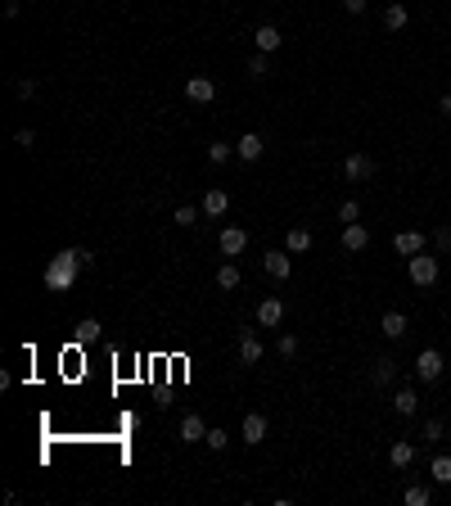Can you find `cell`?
Here are the masks:
<instances>
[{"mask_svg":"<svg viewBox=\"0 0 451 506\" xmlns=\"http://www.w3.org/2000/svg\"><path fill=\"white\" fill-rule=\"evenodd\" d=\"M77 271H82V249H63V253H54L50 262H45L41 285H45L50 294H63V290H72Z\"/></svg>","mask_w":451,"mask_h":506,"instance_id":"cell-1","label":"cell"},{"mask_svg":"<svg viewBox=\"0 0 451 506\" xmlns=\"http://www.w3.org/2000/svg\"><path fill=\"white\" fill-rule=\"evenodd\" d=\"M406 271H411V281H415L420 290H429V285H438V258L434 253H415L406 262Z\"/></svg>","mask_w":451,"mask_h":506,"instance_id":"cell-2","label":"cell"},{"mask_svg":"<svg viewBox=\"0 0 451 506\" xmlns=\"http://www.w3.org/2000/svg\"><path fill=\"white\" fill-rule=\"evenodd\" d=\"M443 366H447V357H443L438 348H425V352L415 357V375L425 380V385H434V380L443 375Z\"/></svg>","mask_w":451,"mask_h":506,"instance_id":"cell-3","label":"cell"},{"mask_svg":"<svg viewBox=\"0 0 451 506\" xmlns=\"http://www.w3.org/2000/svg\"><path fill=\"white\" fill-rule=\"evenodd\" d=\"M280 321H284V299H280V294H271V299H262V303H257V326L280 330Z\"/></svg>","mask_w":451,"mask_h":506,"instance_id":"cell-4","label":"cell"},{"mask_svg":"<svg viewBox=\"0 0 451 506\" xmlns=\"http://www.w3.org/2000/svg\"><path fill=\"white\" fill-rule=\"evenodd\" d=\"M262 267H266V276H271V281H289L293 276V262H289V249H271V253H262Z\"/></svg>","mask_w":451,"mask_h":506,"instance_id":"cell-5","label":"cell"},{"mask_svg":"<svg viewBox=\"0 0 451 506\" xmlns=\"http://www.w3.org/2000/svg\"><path fill=\"white\" fill-rule=\"evenodd\" d=\"M343 177H348V181H370V177H375V158H370V154H348V158H343Z\"/></svg>","mask_w":451,"mask_h":506,"instance_id":"cell-6","label":"cell"},{"mask_svg":"<svg viewBox=\"0 0 451 506\" xmlns=\"http://www.w3.org/2000/svg\"><path fill=\"white\" fill-rule=\"evenodd\" d=\"M185 100L190 104H213L217 100V82L213 77H190L185 82Z\"/></svg>","mask_w":451,"mask_h":506,"instance_id":"cell-7","label":"cell"},{"mask_svg":"<svg viewBox=\"0 0 451 506\" xmlns=\"http://www.w3.org/2000/svg\"><path fill=\"white\" fill-rule=\"evenodd\" d=\"M176 434H181V443H204V438H208L204 416H194V412H190V416H181V429H176Z\"/></svg>","mask_w":451,"mask_h":506,"instance_id":"cell-8","label":"cell"},{"mask_svg":"<svg viewBox=\"0 0 451 506\" xmlns=\"http://www.w3.org/2000/svg\"><path fill=\"white\" fill-rule=\"evenodd\" d=\"M262 149H266V140L257 136V131H244V136L235 140V154L244 158V163H253V158H262Z\"/></svg>","mask_w":451,"mask_h":506,"instance_id":"cell-9","label":"cell"},{"mask_svg":"<svg viewBox=\"0 0 451 506\" xmlns=\"http://www.w3.org/2000/svg\"><path fill=\"white\" fill-rule=\"evenodd\" d=\"M217 244H222L226 258H239V253H244V244H248V231H244V226H226Z\"/></svg>","mask_w":451,"mask_h":506,"instance_id":"cell-10","label":"cell"},{"mask_svg":"<svg viewBox=\"0 0 451 506\" xmlns=\"http://www.w3.org/2000/svg\"><path fill=\"white\" fill-rule=\"evenodd\" d=\"M253 41H257V50H262V54H275L284 36H280V27H275V23H262V27L253 32Z\"/></svg>","mask_w":451,"mask_h":506,"instance_id":"cell-11","label":"cell"},{"mask_svg":"<svg viewBox=\"0 0 451 506\" xmlns=\"http://www.w3.org/2000/svg\"><path fill=\"white\" fill-rule=\"evenodd\" d=\"M266 429H271V425H266V416H262V412H248V416H244V443H248V447L262 443Z\"/></svg>","mask_w":451,"mask_h":506,"instance_id":"cell-12","label":"cell"},{"mask_svg":"<svg viewBox=\"0 0 451 506\" xmlns=\"http://www.w3.org/2000/svg\"><path fill=\"white\" fill-rule=\"evenodd\" d=\"M366 244H370V231H366V226H361V222L343 226V249H348V253H361V249H366Z\"/></svg>","mask_w":451,"mask_h":506,"instance_id":"cell-13","label":"cell"},{"mask_svg":"<svg viewBox=\"0 0 451 506\" xmlns=\"http://www.w3.org/2000/svg\"><path fill=\"white\" fill-rule=\"evenodd\" d=\"M239 362H244V366L262 362V339H257L253 330H244V335H239Z\"/></svg>","mask_w":451,"mask_h":506,"instance_id":"cell-14","label":"cell"},{"mask_svg":"<svg viewBox=\"0 0 451 506\" xmlns=\"http://www.w3.org/2000/svg\"><path fill=\"white\" fill-rule=\"evenodd\" d=\"M392 249L406 253V258H415L420 249H425V235H420V231H397V235H392Z\"/></svg>","mask_w":451,"mask_h":506,"instance_id":"cell-15","label":"cell"},{"mask_svg":"<svg viewBox=\"0 0 451 506\" xmlns=\"http://www.w3.org/2000/svg\"><path fill=\"white\" fill-rule=\"evenodd\" d=\"M199 208H204V217H222L226 208H230V195H226V190H208Z\"/></svg>","mask_w":451,"mask_h":506,"instance_id":"cell-16","label":"cell"},{"mask_svg":"<svg viewBox=\"0 0 451 506\" xmlns=\"http://www.w3.org/2000/svg\"><path fill=\"white\" fill-rule=\"evenodd\" d=\"M392 412H397V416H415L420 412L415 389H397V394H392Z\"/></svg>","mask_w":451,"mask_h":506,"instance_id":"cell-17","label":"cell"},{"mask_svg":"<svg viewBox=\"0 0 451 506\" xmlns=\"http://www.w3.org/2000/svg\"><path fill=\"white\" fill-rule=\"evenodd\" d=\"M379 326H383V335H388V339H402V335H406V312H383V321H379Z\"/></svg>","mask_w":451,"mask_h":506,"instance_id":"cell-18","label":"cell"},{"mask_svg":"<svg viewBox=\"0 0 451 506\" xmlns=\"http://www.w3.org/2000/svg\"><path fill=\"white\" fill-rule=\"evenodd\" d=\"M284 249L289 253H307L312 249V231H307V226H293V231L284 235Z\"/></svg>","mask_w":451,"mask_h":506,"instance_id":"cell-19","label":"cell"},{"mask_svg":"<svg viewBox=\"0 0 451 506\" xmlns=\"http://www.w3.org/2000/svg\"><path fill=\"white\" fill-rule=\"evenodd\" d=\"M370 380H375V385H392V380H397V362H392V357H379L375 366H370Z\"/></svg>","mask_w":451,"mask_h":506,"instance_id":"cell-20","label":"cell"},{"mask_svg":"<svg viewBox=\"0 0 451 506\" xmlns=\"http://www.w3.org/2000/svg\"><path fill=\"white\" fill-rule=\"evenodd\" d=\"M406 23H411L406 5H388V9H383V27H388V32H402Z\"/></svg>","mask_w":451,"mask_h":506,"instance_id":"cell-21","label":"cell"},{"mask_svg":"<svg viewBox=\"0 0 451 506\" xmlns=\"http://www.w3.org/2000/svg\"><path fill=\"white\" fill-rule=\"evenodd\" d=\"M388 461L402 470V466H411V461H415V447H411L406 438H402V443H392V447H388Z\"/></svg>","mask_w":451,"mask_h":506,"instance_id":"cell-22","label":"cell"},{"mask_svg":"<svg viewBox=\"0 0 451 506\" xmlns=\"http://www.w3.org/2000/svg\"><path fill=\"white\" fill-rule=\"evenodd\" d=\"M217 290H239V267L235 262L217 267Z\"/></svg>","mask_w":451,"mask_h":506,"instance_id":"cell-23","label":"cell"},{"mask_svg":"<svg viewBox=\"0 0 451 506\" xmlns=\"http://www.w3.org/2000/svg\"><path fill=\"white\" fill-rule=\"evenodd\" d=\"M429 475H434V484H451V456H434Z\"/></svg>","mask_w":451,"mask_h":506,"instance_id":"cell-24","label":"cell"},{"mask_svg":"<svg viewBox=\"0 0 451 506\" xmlns=\"http://www.w3.org/2000/svg\"><path fill=\"white\" fill-rule=\"evenodd\" d=\"M199 217H204V208H194V204H181L176 213H171V222H176V226H194Z\"/></svg>","mask_w":451,"mask_h":506,"instance_id":"cell-25","label":"cell"},{"mask_svg":"<svg viewBox=\"0 0 451 506\" xmlns=\"http://www.w3.org/2000/svg\"><path fill=\"white\" fill-rule=\"evenodd\" d=\"M266 73H271V54H262V50H257L253 59H248V77H257V82H262Z\"/></svg>","mask_w":451,"mask_h":506,"instance_id":"cell-26","label":"cell"},{"mask_svg":"<svg viewBox=\"0 0 451 506\" xmlns=\"http://www.w3.org/2000/svg\"><path fill=\"white\" fill-rule=\"evenodd\" d=\"M230 154H235V145H226V140H213V145H208V163H226Z\"/></svg>","mask_w":451,"mask_h":506,"instance_id":"cell-27","label":"cell"},{"mask_svg":"<svg viewBox=\"0 0 451 506\" xmlns=\"http://www.w3.org/2000/svg\"><path fill=\"white\" fill-rule=\"evenodd\" d=\"M357 217H361V204H357V199H343V204H339V222H343V226H352Z\"/></svg>","mask_w":451,"mask_h":506,"instance_id":"cell-28","label":"cell"},{"mask_svg":"<svg viewBox=\"0 0 451 506\" xmlns=\"http://www.w3.org/2000/svg\"><path fill=\"white\" fill-rule=\"evenodd\" d=\"M100 335V321H77V343H95Z\"/></svg>","mask_w":451,"mask_h":506,"instance_id":"cell-29","label":"cell"},{"mask_svg":"<svg viewBox=\"0 0 451 506\" xmlns=\"http://www.w3.org/2000/svg\"><path fill=\"white\" fill-rule=\"evenodd\" d=\"M208 447H213V452H226V447H230V434H226V429H208Z\"/></svg>","mask_w":451,"mask_h":506,"instance_id":"cell-30","label":"cell"},{"mask_svg":"<svg viewBox=\"0 0 451 506\" xmlns=\"http://www.w3.org/2000/svg\"><path fill=\"white\" fill-rule=\"evenodd\" d=\"M275 352H280V357H293V352H298V335H280L275 339Z\"/></svg>","mask_w":451,"mask_h":506,"instance_id":"cell-31","label":"cell"},{"mask_svg":"<svg viewBox=\"0 0 451 506\" xmlns=\"http://www.w3.org/2000/svg\"><path fill=\"white\" fill-rule=\"evenodd\" d=\"M406 506H429V489L411 484V489H406Z\"/></svg>","mask_w":451,"mask_h":506,"instance_id":"cell-32","label":"cell"},{"mask_svg":"<svg viewBox=\"0 0 451 506\" xmlns=\"http://www.w3.org/2000/svg\"><path fill=\"white\" fill-rule=\"evenodd\" d=\"M14 145H18V149H32V145H36V131H27V127L14 131Z\"/></svg>","mask_w":451,"mask_h":506,"instance_id":"cell-33","label":"cell"},{"mask_svg":"<svg viewBox=\"0 0 451 506\" xmlns=\"http://www.w3.org/2000/svg\"><path fill=\"white\" fill-rule=\"evenodd\" d=\"M443 438V421H425V443H438Z\"/></svg>","mask_w":451,"mask_h":506,"instance_id":"cell-34","label":"cell"},{"mask_svg":"<svg viewBox=\"0 0 451 506\" xmlns=\"http://www.w3.org/2000/svg\"><path fill=\"white\" fill-rule=\"evenodd\" d=\"M14 91H18V100H32V95H36V82H32V77H23V82L14 86Z\"/></svg>","mask_w":451,"mask_h":506,"instance_id":"cell-35","label":"cell"},{"mask_svg":"<svg viewBox=\"0 0 451 506\" xmlns=\"http://www.w3.org/2000/svg\"><path fill=\"white\" fill-rule=\"evenodd\" d=\"M434 240H438V249H451V226H443V231H438Z\"/></svg>","mask_w":451,"mask_h":506,"instance_id":"cell-36","label":"cell"},{"mask_svg":"<svg viewBox=\"0 0 451 506\" xmlns=\"http://www.w3.org/2000/svg\"><path fill=\"white\" fill-rule=\"evenodd\" d=\"M343 9L348 14H366V0H343Z\"/></svg>","mask_w":451,"mask_h":506,"instance_id":"cell-37","label":"cell"},{"mask_svg":"<svg viewBox=\"0 0 451 506\" xmlns=\"http://www.w3.org/2000/svg\"><path fill=\"white\" fill-rule=\"evenodd\" d=\"M438 113H443V118H451V95H443V100H438Z\"/></svg>","mask_w":451,"mask_h":506,"instance_id":"cell-38","label":"cell"}]
</instances>
